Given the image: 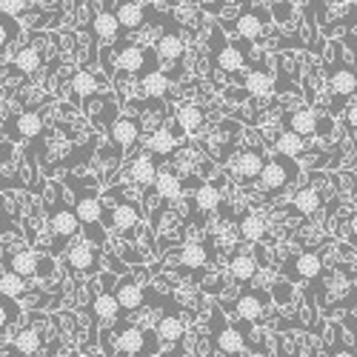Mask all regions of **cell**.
Wrapping results in <instances>:
<instances>
[{
    "label": "cell",
    "instance_id": "obj_1",
    "mask_svg": "<svg viewBox=\"0 0 357 357\" xmlns=\"http://www.w3.org/2000/svg\"><path fill=\"white\" fill-rule=\"evenodd\" d=\"M69 186L75 189V212L80 218V226L86 231V237L92 241L95 246H106V229L100 226L103 223V203L95 192V186L89 183H80L77 177H69Z\"/></svg>",
    "mask_w": 357,
    "mask_h": 357
},
{
    "label": "cell",
    "instance_id": "obj_2",
    "mask_svg": "<svg viewBox=\"0 0 357 357\" xmlns=\"http://www.w3.org/2000/svg\"><path fill=\"white\" fill-rule=\"evenodd\" d=\"M61 192H63V189H61ZM61 192H57V186H54V200L49 203V209H46L49 234L54 237V243H57L54 249L66 246L72 237H77V231L83 229V226H80V218H77V212H75V206H69Z\"/></svg>",
    "mask_w": 357,
    "mask_h": 357
},
{
    "label": "cell",
    "instance_id": "obj_3",
    "mask_svg": "<svg viewBox=\"0 0 357 357\" xmlns=\"http://www.w3.org/2000/svg\"><path fill=\"white\" fill-rule=\"evenodd\" d=\"M326 77H329V89H332V95L337 100L335 112H340V106H346L349 98L357 95V72H354V66H349L343 61L340 46H332L329 66H326Z\"/></svg>",
    "mask_w": 357,
    "mask_h": 357
},
{
    "label": "cell",
    "instance_id": "obj_4",
    "mask_svg": "<svg viewBox=\"0 0 357 357\" xmlns=\"http://www.w3.org/2000/svg\"><path fill=\"white\" fill-rule=\"evenodd\" d=\"M109 354H163L158 335L152 337L143 326L126 323L121 329H114V343L109 346Z\"/></svg>",
    "mask_w": 357,
    "mask_h": 357
},
{
    "label": "cell",
    "instance_id": "obj_5",
    "mask_svg": "<svg viewBox=\"0 0 357 357\" xmlns=\"http://www.w3.org/2000/svg\"><path fill=\"white\" fill-rule=\"evenodd\" d=\"M297 174H301V166L294 163V158H289V155H275V160H269L266 163V169L260 172V177H257V183H260V189L263 192H269V195H278V192H283L291 181H297Z\"/></svg>",
    "mask_w": 357,
    "mask_h": 357
},
{
    "label": "cell",
    "instance_id": "obj_6",
    "mask_svg": "<svg viewBox=\"0 0 357 357\" xmlns=\"http://www.w3.org/2000/svg\"><path fill=\"white\" fill-rule=\"evenodd\" d=\"M158 52L152 49H140V46H121V52H117V66H121L123 75H149L155 72L158 66Z\"/></svg>",
    "mask_w": 357,
    "mask_h": 357
},
{
    "label": "cell",
    "instance_id": "obj_7",
    "mask_svg": "<svg viewBox=\"0 0 357 357\" xmlns=\"http://www.w3.org/2000/svg\"><path fill=\"white\" fill-rule=\"evenodd\" d=\"M66 266L75 275H98L100 272V252L95 249L92 241H77L66 252Z\"/></svg>",
    "mask_w": 357,
    "mask_h": 357
},
{
    "label": "cell",
    "instance_id": "obj_8",
    "mask_svg": "<svg viewBox=\"0 0 357 357\" xmlns=\"http://www.w3.org/2000/svg\"><path fill=\"white\" fill-rule=\"evenodd\" d=\"M6 266L12 272H17V275H23V278H35V275H52V260L49 257H40L38 252H32V249H17V252H12L9 257H6Z\"/></svg>",
    "mask_w": 357,
    "mask_h": 357
},
{
    "label": "cell",
    "instance_id": "obj_9",
    "mask_svg": "<svg viewBox=\"0 0 357 357\" xmlns=\"http://www.w3.org/2000/svg\"><path fill=\"white\" fill-rule=\"evenodd\" d=\"M266 163L269 160H266V155L260 152V149L249 146V149H243V152H237L231 174H234V181H241V183H257V177L266 169Z\"/></svg>",
    "mask_w": 357,
    "mask_h": 357
},
{
    "label": "cell",
    "instance_id": "obj_10",
    "mask_svg": "<svg viewBox=\"0 0 357 357\" xmlns=\"http://www.w3.org/2000/svg\"><path fill=\"white\" fill-rule=\"evenodd\" d=\"M103 223H109L114 231H123V234H132L140 223V209H137V203H114L109 206V209H103Z\"/></svg>",
    "mask_w": 357,
    "mask_h": 357
},
{
    "label": "cell",
    "instance_id": "obj_11",
    "mask_svg": "<svg viewBox=\"0 0 357 357\" xmlns=\"http://www.w3.org/2000/svg\"><path fill=\"white\" fill-rule=\"evenodd\" d=\"M140 132H143V123L140 117H132V114H117V121L112 123L109 129V140L114 149H132L137 140H140Z\"/></svg>",
    "mask_w": 357,
    "mask_h": 357
},
{
    "label": "cell",
    "instance_id": "obj_12",
    "mask_svg": "<svg viewBox=\"0 0 357 357\" xmlns=\"http://www.w3.org/2000/svg\"><path fill=\"white\" fill-rule=\"evenodd\" d=\"M212 52H215V66L220 72H226V75H237V72L246 66V54H241V49H237V46L226 43L220 38V29H218L215 38H212Z\"/></svg>",
    "mask_w": 357,
    "mask_h": 357
},
{
    "label": "cell",
    "instance_id": "obj_13",
    "mask_svg": "<svg viewBox=\"0 0 357 357\" xmlns=\"http://www.w3.org/2000/svg\"><path fill=\"white\" fill-rule=\"evenodd\" d=\"M249 349L243 332H237L234 326H220L212 332V351L215 354H243Z\"/></svg>",
    "mask_w": 357,
    "mask_h": 357
},
{
    "label": "cell",
    "instance_id": "obj_14",
    "mask_svg": "<svg viewBox=\"0 0 357 357\" xmlns=\"http://www.w3.org/2000/svg\"><path fill=\"white\" fill-rule=\"evenodd\" d=\"M266 303H269V294H266L263 289L241 291V297L234 301L237 314H241L246 323H257V320H263V314H266Z\"/></svg>",
    "mask_w": 357,
    "mask_h": 357
},
{
    "label": "cell",
    "instance_id": "obj_15",
    "mask_svg": "<svg viewBox=\"0 0 357 357\" xmlns=\"http://www.w3.org/2000/svg\"><path fill=\"white\" fill-rule=\"evenodd\" d=\"M114 294H117V303H121L123 312H140L146 303V289L132 280V278H121L114 283Z\"/></svg>",
    "mask_w": 357,
    "mask_h": 357
},
{
    "label": "cell",
    "instance_id": "obj_16",
    "mask_svg": "<svg viewBox=\"0 0 357 357\" xmlns=\"http://www.w3.org/2000/svg\"><path fill=\"white\" fill-rule=\"evenodd\" d=\"M95 312V320L98 323H114L117 320V314H121L123 309H121V303H117V294L106 286V278H103V291H98L95 294V301H92V306H89Z\"/></svg>",
    "mask_w": 357,
    "mask_h": 357
},
{
    "label": "cell",
    "instance_id": "obj_17",
    "mask_svg": "<svg viewBox=\"0 0 357 357\" xmlns=\"http://www.w3.org/2000/svg\"><path fill=\"white\" fill-rule=\"evenodd\" d=\"M146 152L155 155L158 160H166L177 152V135L174 129H166V126H158L152 135L146 137Z\"/></svg>",
    "mask_w": 357,
    "mask_h": 357
},
{
    "label": "cell",
    "instance_id": "obj_18",
    "mask_svg": "<svg viewBox=\"0 0 357 357\" xmlns=\"http://www.w3.org/2000/svg\"><path fill=\"white\" fill-rule=\"evenodd\" d=\"M155 335H158L160 346H174V343H181V340H183V335H186V323H183V317L177 314V312H169V314H163V317L158 320Z\"/></svg>",
    "mask_w": 357,
    "mask_h": 357
},
{
    "label": "cell",
    "instance_id": "obj_19",
    "mask_svg": "<svg viewBox=\"0 0 357 357\" xmlns=\"http://www.w3.org/2000/svg\"><path fill=\"white\" fill-rule=\"evenodd\" d=\"M269 17V15H266ZM266 17L260 9H249V12H241L234 17L231 29H234V35H241L243 40H257L263 35V26H266Z\"/></svg>",
    "mask_w": 357,
    "mask_h": 357
},
{
    "label": "cell",
    "instance_id": "obj_20",
    "mask_svg": "<svg viewBox=\"0 0 357 357\" xmlns=\"http://www.w3.org/2000/svg\"><path fill=\"white\" fill-rule=\"evenodd\" d=\"M158 158L155 155H137L132 163H129V177H132V183L135 186H152L155 183V177H158Z\"/></svg>",
    "mask_w": 357,
    "mask_h": 357
},
{
    "label": "cell",
    "instance_id": "obj_21",
    "mask_svg": "<svg viewBox=\"0 0 357 357\" xmlns=\"http://www.w3.org/2000/svg\"><path fill=\"white\" fill-rule=\"evenodd\" d=\"M92 35H95L100 43H106V46L121 38V20H117V15H114L112 9H100V12L95 15Z\"/></svg>",
    "mask_w": 357,
    "mask_h": 357
},
{
    "label": "cell",
    "instance_id": "obj_22",
    "mask_svg": "<svg viewBox=\"0 0 357 357\" xmlns=\"http://www.w3.org/2000/svg\"><path fill=\"white\" fill-rule=\"evenodd\" d=\"M12 351L17 354H40L43 351V335L38 326H26V329H20L15 337H12Z\"/></svg>",
    "mask_w": 357,
    "mask_h": 357
},
{
    "label": "cell",
    "instance_id": "obj_23",
    "mask_svg": "<svg viewBox=\"0 0 357 357\" xmlns=\"http://www.w3.org/2000/svg\"><path fill=\"white\" fill-rule=\"evenodd\" d=\"M114 15L121 20V29H126V32H137V29L146 23V9L140 3H135V0H121Z\"/></svg>",
    "mask_w": 357,
    "mask_h": 357
},
{
    "label": "cell",
    "instance_id": "obj_24",
    "mask_svg": "<svg viewBox=\"0 0 357 357\" xmlns=\"http://www.w3.org/2000/svg\"><path fill=\"white\" fill-rule=\"evenodd\" d=\"M95 95H98V77L92 72H77L72 77V100L83 103V109H86Z\"/></svg>",
    "mask_w": 357,
    "mask_h": 357
},
{
    "label": "cell",
    "instance_id": "obj_25",
    "mask_svg": "<svg viewBox=\"0 0 357 357\" xmlns=\"http://www.w3.org/2000/svg\"><path fill=\"white\" fill-rule=\"evenodd\" d=\"M155 52H158L160 61H183V54H186V43H183V38L177 35V32H166V35H160V38H158Z\"/></svg>",
    "mask_w": 357,
    "mask_h": 357
},
{
    "label": "cell",
    "instance_id": "obj_26",
    "mask_svg": "<svg viewBox=\"0 0 357 357\" xmlns=\"http://www.w3.org/2000/svg\"><path fill=\"white\" fill-rule=\"evenodd\" d=\"M40 63H43L40 49H38V46H23V49L12 57V72H17V75H35V72L40 69Z\"/></svg>",
    "mask_w": 357,
    "mask_h": 357
},
{
    "label": "cell",
    "instance_id": "obj_27",
    "mask_svg": "<svg viewBox=\"0 0 357 357\" xmlns=\"http://www.w3.org/2000/svg\"><path fill=\"white\" fill-rule=\"evenodd\" d=\"M12 126H15V135L17 137L32 140V137H38L43 132V114L40 112H20L15 121H12Z\"/></svg>",
    "mask_w": 357,
    "mask_h": 357
},
{
    "label": "cell",
    "instance_id": "obj_28",
    "mask_svg": "<svg viewBox=\"0 0 357 357\" xmlns=\"http://www.w3.org/2000/svg\"><path fill=\"white\" fill-rule=\"evenodd\" d=\"M291 206H294V212H301V215H314L323 206V192L314 186H303V189L294 192Z\"/></svg>",
    "mask_w": 357,
    "mask_h": 357
},
{
    "label": "cell",
    "instance_id": "obj_29",
    "mask_svg": "<svg viewBox=\"0 0 357 357\" xmlns=\"http://www.w3.org/2000/svg\"><path fill=\"white\" fill-rule=\"evenodd\" d=\"M243 89L249 98H269L275 92V77L269 72H249L246 80H243Z\"/></svg>",
    "mask_w": 357,
    "mask_h": 357
},
{
    "label": "cell",
    "instance_id": "obj_30",
    "mask_svg": "<svg viewBox=\"0 0 357 357\" xmlns=\"http://www.w3.org/2000/svg\"><path fill=\"white\" fill-rule=\"evenodd\" d=\"M229 278L237 283H249L257 278V260L252 255H234L229 263Z\"/></svg>",
    "mask_w": 357,
    "mask_h": 357
},
{
    "label": "cell",
    "instance_id": "obj_31",
    "mask_svg": "<svg viewBox=\"0 0 357 357\" xmlns=\"http://www.w3.org/2000/svg\"><path fill=\"white\" fill-rule=\"evenodd\" d=\"M140 92L146 95V98H152V100H158V98H166L169 95V75L166 72H149V75H143L140 77Z\"/></svg>",
    "mask_w": 357,
    "mask_h": 357
},
{
    "label": "cell",
    "instance_id": "obj_32",
    "mask_svg": "<svg viewBox=\"0 0 357 357\" xmlns=\"http://www.w3.org/2000/svg\"><path fill=\"white\" fill-rule=\"evenodd\" d=\"M286 129H291V132H297V135L309 137V135H314V132H317V114H314L312 109H297V112H291V114H289Z\"/></svg>",
    "mask_w": 357,
    "mask_h": 357
},
{
    "label": "cell",
    "instance_id": "obj_33",
    "mask_svg": "<svg viewBox=\"0 0 357 357\" xmlns=\"http://www.w3.org/2000/svg\"><path fill=\"white\" fill-rule=\"evenodd\" d=\"M155 192L160 195V197H177V195H181L183 192V181H181V177H177L172 169H158V177H155Z\"/></svg>",
    "mask_w": 357,
    "mask_h": 357
},
{
    "label": "cell",
    "instance_id": "obj_34",
    "mask_svg": "<svg viewBox=\"0 0 357 357\" xmlns=\"http://www.w3.org/2000/svg\"><path fill=\"white\" fill-rule=\"evenodd\" d=\"M220 197H223L220 183H206V186H197V189H195V206H197L200 212H215V209H220Z\"/></svg>",
    "mask_w": 357,
    "mask_h": 357
},
{
    "label": "cell",
    "instance_id": "obj_35",
    "mask_svg": "<svg viewBox=\"0 0 357 357\" xmlns=\"http://www.w3.org/2000/svg\"><path fill=\"white\" fill-rule=\"evenodd\" d=\"M241 237H243V241H249V243L266 241V218L257 215V212L243 215V220H241Z\"/></svg>",
    "mask_w": 357,
    "mask_h": 357
},
{
    "label": "cell",
    "instance_id": "obj_36",
    "mask_svg": "<svg viewBox=\"0 0 357 357\" xmlns=\"http://www.w3.org/2000/svg\"><path fill=\"white\" fill-rule=\"evenodd\" d=\"M177 123H181L189 135H195V132L203 129L206 114H203V109L197 103H186V106H181V112H177Z\"/></svg>",
    "mask_w": 357,
    "mask_h": 357
},
{
    "label": "cell",
    "instance_id": "obj_37",
    "mask_svg": "<svg viewBox=\"0 0 357 357\" xmlns=\"http://www.w3.org/2000/svg\"><path fill=\"white\" fill-rule=\"evenodd\" d=\"M303 149H306L303 135H297V132H291V129H286V132L275 140V152L289 155V158H301V155H303Z\"/></svg>",
    "mask_w": 357,
    "mask_h": 357
},
{
    "label": "cell",
    "instance_id": "obj_38",
    "mask_svg": "<svg viewBox=\"0 0 357 357\" xmlns=\"http://www.w3.org/2000/svg\"><path fill=\"white\" fill-rule=\"evenodd\" d=\"M294 263H297V278H301V280H317V278L323 275V260H320V255H314V252L301 255Z\"/></svg>",
    "mask_w": 357,
    "mask_h": 357
},
{
    "label": "cell",
    "instance_id": "obj_39",
    "mask_svg": "<svg viewBox=\"0 0 357 357\" xmlns=\"http://www.w3.org/2000/svg\"><path fill=\"white\" fill-rule=\"evenodd\" d=\"M29 291V283H26V278L23 275H17V272H12V269H6V272H0V294H9V297H23Z\"/></svg>",
    "mask_w": 357,
    "mask_h": 357
},
{
    "label": "cell",
    "instance_id": "obj_40",
    "mask_svg": "<svg viewBox=\"0 0 357 357\" xmlns=\"http://www.w3.org/2000/svg\"><path fill=\"white\" fill-rule=\"evenodd\" d=\"M181 263L186 269H203V266L209 263V252H206L203 243H186L181 249Z\"/></svg>",
    "mask_w": 357,
    "mask_h": 357
},
{
    "label": "cell",
    "instance_id": "obj_41",
    "mask_svg": "<svg viewBox=\"0 0 357 357\" xmlns=\"http://www.w3.org/2000/svg\"><path fill=\"white\" fill-rule=\"evenodd\" d=\"M20 38V23L15 20V15H6L0 12V52H3L12 40Z\"/></svg>",
    "mask_w": 357,
    "mask_h": 357
},
{
    "label": "cell",
    "instance_id": "obj_42",
    "mask_svg": "<svg viewBox=\"0 0 357 357\" xmlns=\"http://www.w3.org/2000/svg\"><path fill=\"white\" fill-rule=\"evenodd\" d=\"M17 317H20V309H17V303H15V297L0 294V332H3L6 326H12Z\"/></svg>",
    "mask_w": 357,
    "mask_h": 357
},
{
    "label": "cell",
    "instance_id": "obj_43",
    "mask_svg": "<svg viewBox=\"0 0 357 357\" xmlns=\"http://www.w3.org/2000/svg\"><path fill=\"white\" fill-rule=\"evenodd\" d=\"M291 9H294V6H291V0H278V3L272 6V12H269V15H272L278 23H289Z\"/></svg>",
    "mask_w": 357,
    "mask_h": 357
},
{
    "label": "cell",
    "instance_id": "obj_44",
    "mask_svg": "<svg viewBox=\"0 0 357 357\" xmlns=\"http://www.w3.org/2000/svg\"><path fill=\"white\" fill-rule=\"evenodd\" d=\"M0 12H6V15H23L29 12V0H0Z\"/></svg>",
    "mask_w": 357,
    "mask_h": 357
},
{
    "label": "cell",
    "instance_id": "obj_45",
    "mask_svg": "<svg viewBox=\"0 0 357 357\" xmlns=\"http://www.w3.org/2000/svg\"><path fill=\"white\" fill-rule=\"evenodd\" d=\"M275 297H278V303H280V306H286V303H289V297H291V286H289L286 280H280L278 289H275Z\"/></svg>",
    "mask_w": 357,
    "mask_h": 357
},
{
    "label": "cell",
    "instance_id": "obj_46",
    "mask_svg": "<svg viewBox=\"0 0 357 357\" xmlns=\"http://www.w3.org/2000/svg\"><path fill=\"white\" fill-rule=\"evenodd\" d=\"M346 123H349V129L357 132V100L346 103Z\"/></svg>",
    "mask_w": 357,
    "mask_h": 357
},
{
    "label": "cell",
    "instance_id": "obj_47",
    "mask_svg": "<svg viewBox=\"0 0 357 357\" xmlns=\"http://www.w3.org/2000/svg\"><path fill=\"white\" fill-rule=\"evenodd\" d=\"M12 160V149L9 143H0V163H9Z\"/></svg>",
    "mask_w": 357,
    "mask_h": 357
},
{
    "label": "cell",
    "instance_id": "obj_48",
    "mask_svg": "<svg viewBox=\"0 0 357 357\" xmlns=\"http://www.w3.org/2000/svg\"><path fill=\"white\" fill-rule=\"evenodd\" d=\"M351 231H354V234H357V212H354V215H351Z\"/></svg>",
    "mask_w": 357,
    "mask_h": 357
},
{
    "label": "cell",
    "instance_id": "obj_49",
    "mask_svg": "<svg viewBox=\"0 0 357 357\" xmlns=\"http://www.w3.org/2000/svg\"><path fill=\"white\" fill-rule=\"evenodd\" d=\"M351 354H357V337H354V346H351Z\"/></svg>",
    "mask_w": 357,
    "mask_h": 357
},
{
    "label": "cell",
    "instance_id": "obj_50",
    "mask_svg": "<svg viewBox=\"0 0 357 357\" xmlns=\"http://www.w3.org/2000/svg\"><path fill=\"white\" fill-rule=\"evenodd\" d=\"M354 72H357V54H354Z\"/></svg>",
    "mask_w": 357,
    "mask_h": 357
}]
</instances>
